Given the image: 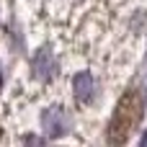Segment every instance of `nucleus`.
Instances as JSON below:
<instances>
[{
  "mask_svg": "<svg viewBox=\"0 0 147 147\" xmlns=\"http://www.w3.org/2000/svg\"><path fill=\"white\" fill-rule=\"evenodd\" d=\"M142 116H145V101L137 93H127L119 101V109L114 114V121H111V129H109V142L111 145L127 142V137L132 134V129L140 124Z\"/></svg>",
  "mask_w": 147,
  "mask_h": 147,
  "instance_id": "f257e3e1",
  "label": "nucleus"
},
{
  "mask_svg": "<svg viewBox=\"0 0 147 147\" xmlns=\"http://www.w3.org/2000/svg\"><path fill=\"white\" fill-rule=\"evenodd\" d=\"M31 70H34V78H39L41 83H49V80L57 75V59H54V54H52L49 47H41V49L34 54Z\"/></svg>",
  "mask_w": 147,
  "mask_h": 147,
  "instance_id": "f03ea898",
  "label": "nucleus"
},
{
  "mask_svg": "<svg viewBox=\"0 0 147 147\" xmlns=\"http://www.w3.org/2000/svg\"><path fill=\"white\" fill-rule=\"evenodd\" d=\"M41 124H44L47 137H62L67 132V114H65V109L62 106H49L41 114Z\"/></svg>",
  "mask_w": 147,
  "mask_h": 147,
  "instance_id": "7ed1b4c3",
  "label": "nucleus"
},
{
  "mask_svg": "<svg viewBox=\"0 0 147 147\" xmlns=\"http://www.w3.org/2000/svg\"><path fill=\"white\" fill-rule=\"evenodd\" d=\"M72 90H75V98L80 103H90L93 96H96V80L90 72H78L75 80H72Z\"/></svg>",
  "mask_w": 147,
  "mask_h": 147,
  "instance_id": "20e7f679",
  "label": "nucleus"
},
{
  "mask_svg": "<svg viewBox=\"0 0 147 147\" xmlns=\"http://www.w3.org/2000/svg\"><path fill=\"white\" fill-rule=\"evenodd\" d=\"M26 142H31V145H36V142H44L41 137H26Z\"/></svg>",
  "mask_w": 147,
  "mask_h": 147,
  "instance_id": "39448f33",
  "label": "nucleus"
},
{
  "mask_svg": "<svg viewBox=\"0 0 147 147\" xmlns=\"http://www.w3.org/2000/svg\"><path fill=\"white\" fill-rule=\"evenodd\" d=\"M140 145H142V147H147V132L142 134V140H140Z\"/></svg>",
  "mask_w": 147,
  "mask_h": 147,
  "instance_id": "423d86ee",
  "label": "nucleus"
},
{
  "mask_svg": "<svg viewBox=\"0 0 147 147\" xmlns=\"http://www.w3.org/2000/svg\"><path fill=\"white\" fill-rule=\"evenodd\" d=\"M145 88H147V67H145Z\"/></svg>",
  "mask_w": 147,
  "mask_h": 147,
  "instance_id": "0eeeda50",
  "label": "nucleus"
},
{
  "mask_svg": "<svg viewBox=\"0 0 147 147\" xmlns=\"http://www.w3.org/2000/svg\"><path fill=\"white\" fill-rule=\"evenodd\" d=\"M0 85H3V70H0Z\"/></svg>",
  "mask_w": 147,
  "mask_h": 147,
  "instance_id": "6e6552de",
  "label": "nucleus"
}]
</instances>
